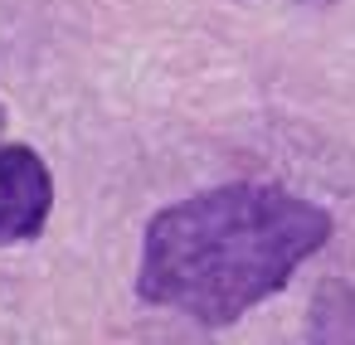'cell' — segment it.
<instances>
[{
	"instance_id": "1",
	"label": "cell",
	"mask_w": 355,
	"mask_h": 345,
	"mask_svg": "<svg viewBox=\"0 0 355 345\" xmlns=\"http://www.w3.org/2000/svg\"><path fill=\"white\" fill-rule=\"evenodd\" d=\"M326 238L331 214L292 190L253 180L214 185L151 214L137 297L219 330L277 297Z\"/></svg>"
},
{
	"instance_id": "2",
	"label": "cell",
	"mask_w": 355,
	"mask_h": 345,
	"mask_svg": "<svg viewBox=\"0 0 355 345\" xmlns=\"http://www.w3.org/2000/svg\"><path fill=\"white\" fill-rule=\"evenodd\" d=\"M54 214V175L30 146H0V248L40 238Z\"/></svg>"
},
{
	"instance_id": "3",
	"label": "cell",
	"mask_w": 355,
	"mask_h": 345,
	"mask_svg": "<svg viewBox=\"0 0 355 345\" xmlns=\"http://www.w3.org/2000/svg\"><path fill=\"white\" fill-rule=\"evenodd\" d=\"M306 345H355V282H316L306 301Z\"/></svg>"
},
{
	"instance_id": "4",
	"label": "cell",
	"mask_w": 355,
	"mask_h": 345,
	"mask_svg": "<svg viewBox=\"0 0 355 345\" xmlns=\"http://www.w3.org/2000/svg\"><path fill=\"white\" fill-rule=\"evenodd\" d=\"M0 136H6V107H0Z\"/></svg>"
},
{
	"instance_id": "5",
	"label": "cell",
	"mask_w": 355,
	"mask_h": 345,
	"mask_svg": "<svg viewBox=\"0 0 355 345\" xmlns=\"http://www.w3.org/2000/svg\"><path fill=\"white\" fill-rule=\"evenodd\" d=\"M306 6H331V0H306Z\"/></svg>"
}]
</instances>
